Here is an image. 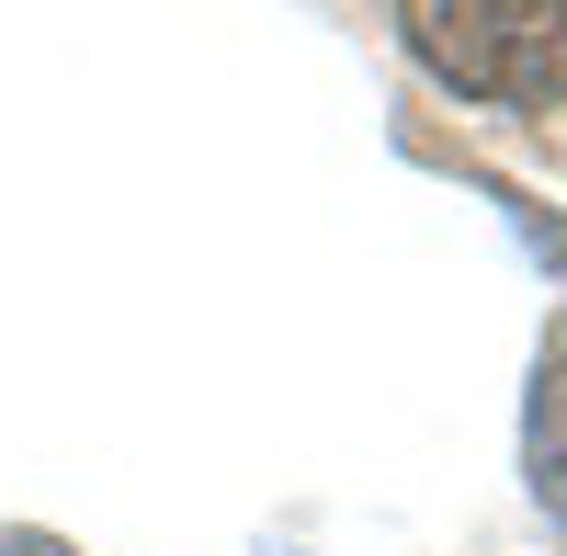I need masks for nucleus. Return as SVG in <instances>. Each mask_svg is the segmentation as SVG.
Returning a JSON list of instances; mask_svg holds the SVG:
<instances>
[{
	"mask_svg": "<svg viewBox=\"0 0 567 556\" xmlns=\"http://www.w3.org/2000/svg\"><path fill=\"white\" fill-rule=\"evenodd\" d=\"M420 69L465 103H556L567 91V0H398Z\"/></svg>",
	"mask_w": 567,
	"mask_h": 556,
	"instance_id": "obj_1",
	"label": "nucleus"
},
{
	"mask_svg": "<svg viewBox=\"0 0 567 556\" xmlns=\"http://www.w3.org/2000/svg\"><path fill=\"white\" fill-rule=\"evenodd\" d=\"M534 466H545V488L567 500V363H556V387H545V409H534Z\"/></svg>",
	"mask_w": 567,
	"mask_h": 556,
	"instance_id": "obj_2",
	"label": "nucleus"
}]
</instances>
